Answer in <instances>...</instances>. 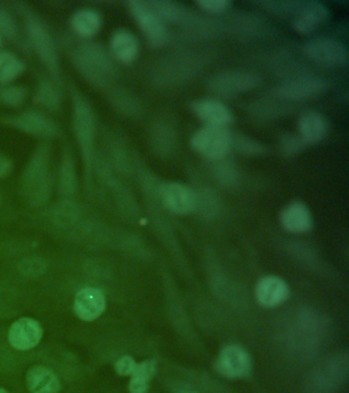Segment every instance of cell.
<instances>
[{"instance_id": "6da1fadb", "label": "cell", "mask_w": 349, "mask_h": 393, "mask_svg": "<svg viewBox=\"0 0 349 393\" xmlns=\"http://www.w3.org/2000/svg\"><path fill=\"white\" fill-rule=\"evenodd\" d=\"M73 62L84 78L96 87H108L113 80V62L102 45L92 42L79 44L74 49Z\"/></svg>"}, {"instance_id": "7a4b0ae2", "label": "cell", "mask_w": 349, "mask_h": 393, "mask_svg": "<svg viewBox=\"0 0 349 393\" xmlns=\"http://www.w3.org/2000/svg\"><path fill=\"white\" fill-rule=\"evenodd\" d=\"M22 186L26 198L34 205H42L49 199L51 192V156L47 146H40L32 155L24 171Z\"/></svg>"}, {"instance_id": "3957f363", "label": "cell", "mask_w": 349, "mask_h": 393, "mask_svg": "<svg viewBox=\"0 0 349 393\" xmlns=\"http://www.w3.org/2000/svg\"><path fill=\"white\" fill-rule=\"evenodd\" d=\"M23 10L26 32H27L30 44L43 65L46 67L47 70L56 79L59 78V57H58L57 49L53 44L51 32L47 29L44 23L40 20V17L36 16L33 12H26L25 8Z\"/></svg>"}, {"instance_id": "277c9868", "label": "cell", "mask_w": 349, "mask_h": 393, "mask_svg": "<svg viewBox=\"0 0 349 393\" xmlns=\"http://www.w3.org/2000/svg\"><path fill=\"white\" fill-rule=\"evenodd\" d=\"M73 126L86 166H90L94 156L96 117L90 103L75 90H73Z\"/></svg>"}, {"instance_id": "5b68a950", "label": "cell", "mask_w": 349, "mask_h": 393, "mask_svg": "<svg viewBox=\"0 0 349 393\" xmlns=\"http://www.w3.org/2000/svg\"><path fill=\"white\" fill-rule=\"evenodd\" d=\"M232 134L225 128L203 126L191 135L189 145L204 158L219 161L232 150Z\"/></svg>"}, {"instance_id": "8992f818", "label": "cell", "mask_w": 349, "mask_h": 393, "mask_svg": "<svg viewBox=\"0 0 349 393\" xmlns=\"http://www.w3.org/2000/svg\"><path fill=\"white\" fill-rule=\"evenodd\" d=\"M128 8L148 44L157 49L163 46L167 42V27L164 21L151 8L148 1L133 0L128 2Z\"/></svg>"}, {"instance_id": "52a82bcc", "label": "cell", "mask_w": 349, "mask_h": 393, "mask_svg": "<svg viewBox=\"0 0 349 393\" xmlns=\"http://www.w3.org/2000/svg\"><path fill=\"white\" fill-rule=\"evenodd\" d=\"M305 55L314 63L325 67H343L348 63L346 45L332 37H316L303 46Z\"/></svg>"}, {"instance_id": "ba28073f", "label": "cell", "mask_w": 349, "mask_h": 393, "mask_svg": "<svg viewBox=\"0 0 349 393\" xmlns=\"http://www.w3.org/2000/svg\"><path fill=\"white\" fill-rule=\"evenodd\" d=\"M259 83V76L254 73L230 71L211 77L208 85L211 91L217 96L230 98L250 91L257 87Z\"/></svg>"}, {"instance_id": "9c48e42d", "label": "cell", "mask_w": 349, "mask_h": 393, "mask_svg": "<svg viewBox=\"0 0 349 393\" xmlns=\"http://www.w3.org/2000/svg\"><path fill=\"white\" fill-rule=\"evenodd\" d=\"M292 16L293 28L300 34L312 33L328 22L330 18L328 8L318 1H299Z\"/></svg>"}, {"instance_id": "30bf717a", "label": "cell", "mask_w": 349, "mask_h": 393, "mask_svg": "<svg viewBox=\"0 0 349 393\" xmlns=\"http://www.w3.org/2000/svg\"><path fill=\"white\" fill-rule=\"evenodd\" d=\"M326 81L316 76L288 79L277 88V96L284 100L303 101L314 98L326 90Z\"/></svg>"}, {"instance_id": "8fae6325", "label": "cell", "mask_w": 349, "mask_h": 393, "mask_svg": "<svg viewBox=\"0 0 349 393\" xmlns=\"http://www.w3.org/2000/svg\"><path fill=\"white\" fill-rule=\"evenodd\" d=\"M43 330L40 322L32 317H21L12 324L8 332V343L19 351L34 349L40 344Z\"/></svg>"}, {"instance_id": "7c38bea8", "label": "cell", "mask_w": 349, "mask_h": 393, "mask_svg": "<svg viewBox=\"0 0 349 393\" xmlns=\"http://www.w3.org/2000/svg\"><path fill=\"white\" fill-rule=\"evenodd\" d=\"M165 207L176 214H189L196 210L197 195L189 186L180 182H165L160 190Z\"/></svg>"}, {"instance_id": "4fadbf2b", "label": "cell", "mask_w": 349, "mask_h": 393, "mask_svg": "<svg viewBox=\"0 0 349 393\" xmlns=\"http://www.w3.org/2000/svg\"><path fill=\"white\" fill-rule=\"evenodd\" d=\"M107 306L105 293L94 287L83 288L77 292L73 302L75 315L84 322H92L100 317Z\"/></svg>"}, {"instance_id": "5bb4252c", "label": "cell", "mask_w": 349, "mask_h": 393, "mask_svg": "<svg viewBox=\"0 0 349 393\" xmlns=\"http://www.w3.org/2000/svg\"><path fill=\"white\" fill-rule=\"evenodd\" d=\"M191 107L196 117L205 124L204 126L226 128L232 123V113L221 101L202 98L195 101Z\"/></svg>"}, {"instance_id": "9a60e30c", "label": "cell", "mask_w": 349, "mask_h": 393, "mask_svg": "<svg viewBox=\"0 0 349 393\" xmlns=\"http://www.w3.org/2000/svg\"><path fill=\"white\" fill-rule=\"evenodd\" d=\"M217 368L226 377H246L251 371V358L242 347L230 345L221 350Z\"/></svg>"}, {"instance_id": "2e32d148", "label": "cell", "mask_w": 349, "mask_h": 393, "mask_svg": "<svg viewBox=\"0 0 349 393\" xmlns=\"http://www.w3.org/2000/svg\"><path fill=\"white\" fill-rule=\"evenodd\" d=\"M10 124L23 132L40 137H53L59 131L51 118L35 111L24 112L10 118Z\"/></svg>"}, {"instance_id": "e0dca14e", "label": "cell", "mask_w": 349, "mask_h": 393, "mask_svg": "<svg viewBox=\"0 0 349 393\" xmlns=\"http://www.w3.org/2000/svg\"><path fill=\"white\" fill-rule=\"evenodd\" d=\"M299 137L307 145L320 143L328 134L329 125L322 114L308 111L303 113L298 121Z\"/></svg>"}, {"instance_id": "ac0fdd59", "label": "cell", "mask_w": 349, "mask_h": 393, "mask_svg": "<svg viewBox=\"0 0 349 393\" xmlns=\"http://www.w3.org/2000/svg\"><path fill=\"white\" fill-rule=\"evenodd\" d=\"M289 288L282 279L266 277L262 279L256 288V297L262 306L273 307L287 300Z\"/></svg>"}, {"instance_id": "d6986e66", "label": "cell", "mask_w": 349, "mask_h": 393, "mask_svg": "<svg viewBox=\"0 0 349 393\" xmlns=\"http://www.w3.org/2000/svg\"><path fill=\"white\" fill-rule=\"evenodd\" d=\"M283 227L291 233H307L312 227V216L309 209L301 202L289 204L281 214Z\"/></svg>"}, {"instance_id": "ffe728a7", "label": "cell", "mask_w": 349, "mask_h": 393, "mask_svg": "<svg viewBox=\"0 0 349 393\" xmlns=\"http://www.w3.org/2000/svg\"><path fill=\"white\" fill-rule=\"evenodd\" d=\"M26 384L31 393H59L61 390L58 376L43 366H35L28 371Z\"/></svg>"}, {"instance_id": "44dd1931", "label": "cell", "mask_w": 349, "mask_h": 393, "mask_svg": "<svg viewBox=\"0 0 349 393\" xmlns=\"http://www.w3.org/2000/svg\"><path fill=\"white\" fill-rule=\"evenodd\" d=\"M111 49L117 60L122 63L129 64L137 59L139 44L133 32L120 29L114 32L112 36Z\"/></svg>"}, {"instance_id": "7402d4cb", "label": "cell", "mask_w": 349, "mask_h": 393, "mask_svg": "<svg viewBox=\"0 0 349 393\" xmlns=\"http://www.w3.org/2000/svg\"><path fill=\"white\" fill-rule=\"evenodd\" d=\"M71 25L75 33L83 38H90L100 31L102 18L96 10L83 8L74 12L71 19Z\"/></svg>"}, {"instance_id": "603a6c76", "label": "cell", "mask_w": 349, "mask_h": 393, "mask_svg": "<svg viewBox=\"0 0 349 393\" xmlns=\"http://www.w3.org/2000/svg\"><path fill=\"white\" fill-rule=\"evenodd\" d=\"M148 6L163 21L172 23H185L191 19V15L187 8L171 1H148Z\"/></svg>"}, {"instance_id": "cb8c5ba5", "label": "cell", "mask_w": 349, "mask_h": 393, "mask_svg": "<svg viewBox=\"0 0 349 393\" xmlns=\"http://www.w3.org/2000/svg\"><path fill=\"white\" fill-rule=\"evenodd\" d=\"M25 64L18 55L10 51H0V83L10 85L23 74Z\"/></svg>"}, {"instance_id": "d4e9b609", "label": "cell", "mask_w": 349, "mask_h": 393, "mask_svg": "<svg viewBox=\"0 0 349 393\" xmlns=\"http://www.w3.org/2000/svg\"><path fill=\"white\" fill-rule=\"evenodd\" d=\"M59 182L60 190L65 197H71L75 194L77 189L76 167L72 155L68 151L62 156Z\"/></svg>"}, {"instance_id": "484cf974", "label": "cell", "mask_w": 349, "mask_h": 393, "mask_svg": "<svg viewBox=\"0 0 349 393\" xmlns=\"http://www.w3.org/2000/svg\"><path fill=\"white\" fill-rule=\"evenodd\" d=\"M156 369V363L154 360H146L142 364H137V368L131 375L129 382V392L130 393H146L148 390V382L152 379Z\"/></svg>"}, {"instance_id": "4316f807", "label": "cell", "mask_w": 349, "mask_h": 393, "mask_svg": "<svg viewBox=\"0 0 349 393\" xmlns=\"http://www.w3.org/2000/svg\"><path fill=\"white\" fill-rule=\"evenodd\" d=\"M36 100L44 109L57 110L61 104L59 89L49 80H43L36 91Z\"/></svg>"}, {"instance_id": "83f0119b", "label": "cell", "mask_w": 349, "mask_h": 393, "mask_svg": "<svg viewBox=\"0 0 349 393\" xmlns=\"http://www.w3.org/2000/svg\"><path fill=\"white\" fill-rule=\"evenodd\" d=\"M27 91L20 85H2L0 87V103L8 107H19L25 102Z\"/></svg>"}, {"instance_id": "f1b7e54d", "label": "cell", "mask_w": 349, "mask_h": 393, "mask_svg": "<svg viewBox=\"0 0 349 393\" xmlns=\"http://www.w3.org/2000/svg\"><path fill=\"white\" fill-rule=\"evenodd\" d=\"M299 1H260L258 6H262L267 12L275 15V16H289V15L294 14L295 10L298 6Z\"/></svg>"}, {"instance_id": "f546056e", "label": "cell", "mask_w": 349, "mask_h": 393, "mask_svg": "<svg viewBox=\"0 0 349 393\" xmlns=\"http://www.w3.org/2000/svg\"><path fill=\"white\" fill-rule=\"evenodd\" d=\"M232 149H236L239 153L253 156V155H260L264 153V148L257 141L246 137H232Z\"/></svg>"}, {"instance_id": "4dcf8cb0", "label": "cell", "mask_w": 349, "mask_h": 393, "mask_svg": "<svg viewBox=\"0 0 349 393\" xmlns=\"http://www.w3.org/2000/svg\"><path fill=\"white\" fill-rule=\"evenodd\" d=\"M18 33V25L10 12L0 8V35L2 38H14Z\"/></svg>"}, {"instance_id": "1f68e13d", "label": "cell", "mask_w": 349, "mask_h": 393, "mask_svg": "<svg viewBox=\"0 0 349 393\" xmlns=\"http://www.w3.org/2000/svg\"><path fill=\"white\" fill-rule=\"evenodd\" d=\"M307 146L299 135L285 134L281 139V150L288 156L298 154Z\"/></svg>"}, {"instance_id": "d6a6232c", "label": "cell", "mask_w": 349, "mask_h": 393, "mask_svg": "<svg viewBox=\"0 0 349 393\" xmlns=\"http://www.w3.org/2000/svg\"><path fill=\"white\" fill-rule=\"evenodd\" d=\"M196 3L200 8L210 14H221L226 12L230 6L228 0H199Z\"/></svg>"}, {"instance_id": "836d02e7", "label": "cell", "mask_w": 349, "mask_h": 393, "mask_svg": "<svg viewBox=\"0 0 349 393\" xmlns=\"http://www.w3.org/2000/svg\"><path fill=\"white\" fill-rule=\"evenodd\" d=\"M137 365L131 356H124L116 362L115 369L119 375L131 376L137 368Z\"/></svg>"}, {"instance_id": "e575fe53", "label": "cell", "mask_w": 349, "mask_h": 393, "mask_svg": "<svg viewBox=\"0 0 349 393\" xmlns=\"http://www.w3.org/2000/svg\"><path fill=\"white\" fill-rule=\"evenodd\" d=\"M21 270L25 274L36 276V274H42L44 270V263L42 261H38L36 259H25L21 263Z\"/></svg>"}, {"instance_id": "d590c367", "label": "cell", "mask_w": 349, "mask_h": 393, "mask_svg": "<svg viewBox=\"0 0 349 393\" xmlns=\"http://www.w3.org/2000/svg\"><path fill=\"white\" fill-rule=\"evenodd\" d=\"M217 178L221 184L228 186V184H234L237 180V173L232 167L228 165H223V166L217 167L216 171Z\"/></svg>"}, {"instance_id": "8d00e7d4", "label": "cell", "mask_w": 349, "mask_h": 393, "mask_svg": "<svg viewBox=\"0 0 349 393\" xmlns=\"http://www.w3.org/2000/svg\"><path fill=\"white\" fill-rule=\"evenodd\" d=\"M12 171V160L4 155H0V178L6 177Z\"/></svg>"}, {"instance_id": "74e56055", "label": "cell", "mask_w": 349, "mask_h": 393, "mask_svg": "<svg viewBox=\"0 0 349 393\" xmlns=\"http://www.w3.org/2000/svg\"><path fill=\"white\" fill-rule=\"evenodd\" d=\"M0 393H8L6 390H4L3 388H0Z\"/></svg>"}, {"instance_id": "f35d334b", "label": "cell", "mask_w": 349, "mask_h": 393, "mask_svg": "<svg viewBox=\"0 0 349 393\" xmlns=\"http://www.w3.org/2000/svg\"><path fill=\"white\" fill-rule=\"evenodd\" d=\"M2 40H3V38H2V36L0 35V47H1L2 45Z\"/></svg>"}]
</instances>
